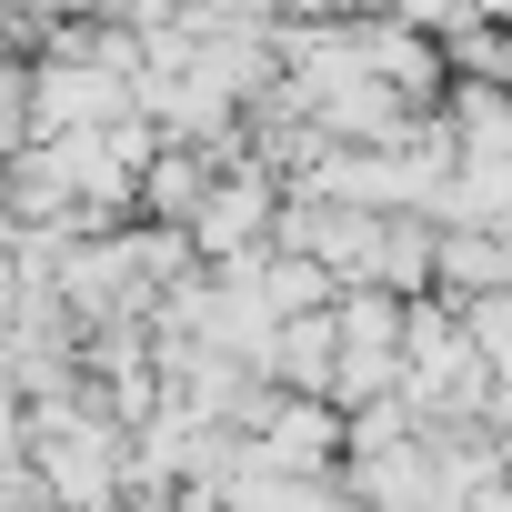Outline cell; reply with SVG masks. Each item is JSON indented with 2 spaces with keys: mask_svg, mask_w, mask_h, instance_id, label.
<instances>
[{
  "mask_svg": "<svg viewBox=\"0 0 512 512\" xmlns=\"http://www.w3.org/2000/svg\"><path fill=\"white\" fill-rule=\"evenodd\" d=\"M41 111L71 131V121H101V111H121V81L111 71H51L41 81Z\"/></svg>",
  "mask_w": 512,
  "mask_h": 512,
  "instance_id": "obj_1",
  "label": "cell"
},
{
  "mask_svg": "<svg viewBox=\"0 0 512 512\" xmlns=\"http://www.w3.org/2000/svg\"><path fill=\"white\" fill-rule=\"evenodd\" d=\"M442 272L472 282V292H492V282L512 272V241H502V231H462V241H442Z\"/></svg>",
  "mask_w": 512,
  "mask_h": 512,
  "instance_id": "obj_2",
  "label": "cell"
}]
</instances>
